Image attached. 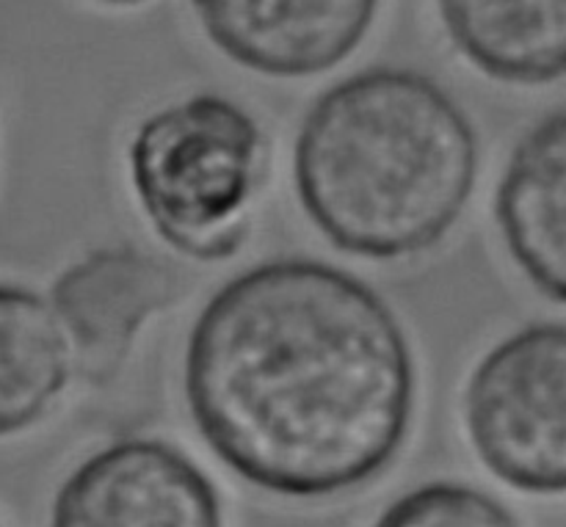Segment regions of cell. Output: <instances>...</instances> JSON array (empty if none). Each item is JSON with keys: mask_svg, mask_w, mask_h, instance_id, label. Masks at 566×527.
<instances>
[{"mask_svg": "<svg viewBox=\"0 0 566 527\" xmlns=\"http://www.w3.org/2000/svg\"><path fill=\"white\" fill-rule=\"evenodd\" d=\"M205 445L282 497H332L385 473L409 434L418 365L390 304L357 274L276 257L219 287L186 346Z\"/></svg>", "mask_w": 566, "mask_h": 527, "instance_id": "obj_1", "label": "cell"}, {"mask_svg": "<svg viewBox=\"0 0 566 527\" xmlns=\"http://www.w3.org/2000/svg\"><path fill=\"white\" fill-rule=\"evenodd\" d=\"M479 180V136L431 77L374 66L326 88L293 141V186L310 224L363 260L431 252Z\"/></svg>", "mask_w": 566, "mask_h": 527, "instance_id": "obj_2", "label": "cell"}, {"mask_svg": "<svg viewBox=\"0 0 566 527\" xmlns=\"http://www.w3.org/2000/svg\"><path fill=\"white\" fill-rule=\"evenodd\" d=\"M263 130L235 99L199 92L144 116L127 144L133 197L155 235L197 263L241 252Z\"/></svg>", "mask_w": 566, "mask_h": 527, "instance_id": "obj_3", "label": "cell"}, {"mask_svg": "<svg viewBox=\"0 0 566 527\" xmlns=\"http://www.w3.org/2000/svg\"><path fill=\"white\" fill-rule=\"evenodd\" d=\"M464 431L497 481L525 495H566V324L503 337L464 387Z\"/></svg>", "mask_w": 566, "mask_h": 527, "instance_id": "obj_4", "label": "cell"}, {"mask_svg": "<svg viewBox=\"0 0 566 527\" xmlns=\"http://www.w3.org/2000/svg\"><path fill=\"white\" fill-rule=\"evenodd\" d=\"M182 296V280L166 260L133 246H99L66 265L50 287L75 381L108 387L119 379L144 326Z\"/></svg>", "mask_w": 566, "mask_h": 527, "instance_id": "obj_5", "label": "cell"}, {"mask_svg": "<svg viewBox=\"0 0 566 527\" xmlns=\"http://www.w3.org/2000/svg\"><path fill=\"white\" fill-rule=\"evenodd\" d=\"M50 527H221V503L175 445L119 440L72 470Z\"/></svg>", "mask_w": 566, "mask_h": 527, "instance_id": "obj_6", "label": "cell"}, {"mask_svg": "<svg viewBox=\"0 0 566 527\" xmlns=\"http://www.w3.org/2000/svg\"><path fill=\"white\" fill-rule=\"evenodd\" d=\"M216 50L265 77L335 70L368 36L379 0H191Z\"/></svg>", "mask_w": 566, "mask_h": 527, "instance_id": "obj_7", "label": "cell"}, {"mask_svg": "<svg viewBox=\"0 0 566 527\" xmlns=\"http://www.w3.org/2000/svg\"><path fill=\"white\" fill-rule=\"evenodd\" d=\"M495 221L517 268L566 304V110L531 127L509 155Z\"/></svg>", "mask_w": 566, "mask_h": 527, "instance_id": "obj_8", "label": "cell"}, {"mask_svg": "<svg viewBox=\"0 0 566 527\" xmlns=\"http://www.w3.org/2000/svg\"><path fill=\"white\" fill-rule=\"evenodd\" d=\"M437 11L453 48L492 81L566 77V0H437Z\"/></svg>", "mask_w": 566, "mask_h": 527, "instance_id": "obj_9", "label": "cell"}, {"mask_svg": "<svg viewBox=\"0 0 566 527\" xmlns=\"http://www.w3.org/2000/svg\"><path fill=\"white\" fill-rule=\"evenodd\" d=\"M72 381L75 359L50 298L0 282V436L42 423Z\"/></svg>", "mask_w": 566, "mask_h": 527, "instance_id": "obj_10", "label": "cell"}, {"mask_svg": "<svg viewBox=\"0 0 566 527\" xmlns=\"http://www.w3.org/2000/svg\"><path fill=\"white\" fill-rule=\"evenodd\" d=\"M374 527H520L501 500L475 486L434 481L385 508Z\"/></svg>", "mask_w": 566, "mask_h": 527, "instance_id": "obj_11", "label": "cell"}, {"mask_svg": "<svg viewBox=\"0 0 566 527\" xmlns=\"http://www.w3.org/2000/svg\"><path fill=\"white\" fill-rule=\"evenodd\" d=\"M97 3L114 6V9H130V6H142L147 3V0H97Z\"/></svg>", "mask_w": 566, "mask_h": 527, "instance_id": "obj_12", "label": "cell"}]
</instances>
